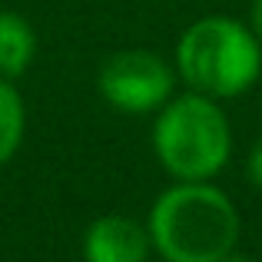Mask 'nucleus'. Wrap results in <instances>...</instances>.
Instances as JSON below:
<instances>
[{"label": "nucleus", "mask_w": 262, "mask_h": 262, "mask_svg": "<svg viewBox=\"0 0 262 262\" xmlns=\"http://www.w3.org/2000/svg\"><path fill=\"white\" fill-rule=\"evenodd\" d=\"M149 239L166 262H219L236 252L243 219L209 179H176L149 209Z\"/></svg>", "instance_id": "f257e3e1"}, {"label": "nucleus", "mask_w": 262, "mask_h": 262, "mask_svg": "<svg viewBox=\"0 0 262 262\" xmlns=\"http://www.w3.org/2000/svg\"><path fill=\"white\" fill-rule=\"evenodd\" d=\"M176 77L212 100H236L262 77V40L236 17H199L176 43Z\"/></svg>", "instance_id": "f03ea898"}, {"label": "nucleus", "mask_w": 262, "mask_h": 262, "mask_svg": "<svg viewBox=\"0 0 262 262\" xmlns=\"http://www.w3.org/2000/svg\"><path fill=\"white\" fill-rule=\"evenodd\" d=\"M153 153L173 179H212L232 156V126L219 100L206 93L169 96L156 110Z\"/></svg>", "instance_id": "7ed1b4c3"}, {"label": "nucleus", "mask_w": 262, "mask_h": 262, "mask_svg": "<svg viewBox=\"0 0 262 262\" xmlns=\"http://www.w3.org/2000/svg\"><path fill=\"white\" fill-rule=\"evenodd\" d=\"M100 96L123 113H156L176 90V67L153 50H120L100 67Z\"/></svg>", "instance_id": "20e7f679"}, {"label": "nucleus", "mask_w": 262, "mask_h": 262, "mask_svg": "<svg viewBox=\"0 0 262 262\" xmlns=\"http://www.w3.org/2000/svg\"><path fill=\"white\" fill-rule=\"evenodd\" d=\"M149 252H153L149 229L120 212L93 219L83 236L86 262H146Z\"/></svg>", "instance_id": "39448f33"}, {"label": "nucleus", "mask_w": 262, "mask_h": 262, "mask_svg": "<svg viewBox=\"0 0 262 262\" xmlns=\"http://www.w3.org/2000/svg\"><path fill=\"white\" fill-rule=\"evenodd\" d=\"M37 57V33L17 10H0V77L17 80Z\"/></svg>", "instance_id": "423d86ee"}, {"label": "nucleus", "mask_w": 262, "mask_h": 262, "mask_svg": "<svg viewBox=\"0 0 262 262\" xmlns=\"http://www.w3.org/2000/svg\"><path fill=\"white\" fill-rule=\"evenodd\" d=\"M27 133V110L20 100L17 86L7 77H0V166L7 160H13V153L20 149Z\"/></svg>", "instance_id": "0eeeda50"}, {"label": "nucleus", "mask_w": 262, "mask_h": 262, "mask_svg": "<svg viewBox=\"0 0 262 262\" xmlns=\"http://www.w3.org/2000/svg\"><path fill=\"white\" fill-rule=\"evenodd\" d=\"M246 176H249L252 186L262 189V140L249 149V156H246Z\"/></svg>", "instance_id": "6e6552de"}, {"label": "nucleus", "mask_w": 262, "mask_h": 262, "mask_svg": "<svg viewBox=\"0 0 262 262\" xmlns=\"http://www.w3.org/2000/svg\"><path fill=\"white\" fill-rule=\"evenodd\" d=\"M249 27H252V33L262 40V0H252V7H249Z\"/></svg>", "instance_id": "1a4fd4ad"}, {"label": "nucleus", "mask_w": 262, "mask_h": 262, "mask_svg": "<svg viewBox=\"0 0 262 262\" xmlns=\"http://www.w3.org/2000/svg\"><path fill=\"white\" fill-rule=\"evenodd\" d=\"M219 262H252V259H246V256H236V252H229L226 259H219Z\"/></svg>", "instance_id": "9d476101"}]
</instances>
